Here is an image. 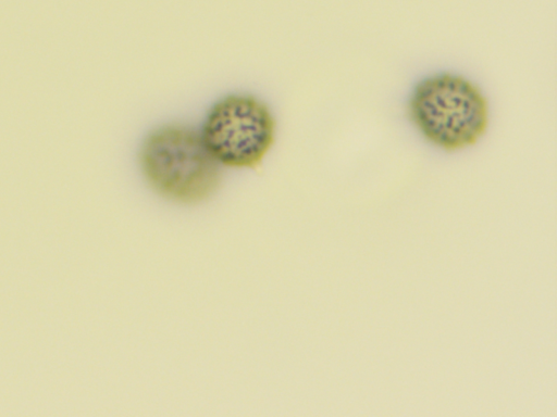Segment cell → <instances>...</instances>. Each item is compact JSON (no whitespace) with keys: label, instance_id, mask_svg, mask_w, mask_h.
<instances>
[{"label":"cell","instance_id":"6da1fadb","mask_svg":"<svg viewBox=\"0 0 557 417\" xmlns=\"http://www.w3.org/2000/svg\"><path fill=\"white\" fill-rule=\"evenodd\" d=\"M141 174L162 198L197 204L219 188L222 166L206 147L198 128L170 123L152 129L138 152Z\"/></svg>","mask_w":557,"mask_h":417},{"label":"cell","instance_id":"7a4b0ae2","mask_svg":"<svg viewBox=\"0 0 557 417\" xmlns=\"http://www.w3.org/2000/svg\"><path fill=\"white\" fill-rule=\"evenodd\" d=\"M408 115L431 144L455 152L475 144L488 125V104L468 78L448 72L421 79L408 100Z\"/></svg>","mask_w":557,"mask_h":417},{"label":"cell","instance_id":"3957f363","mask_svg":"<svg viewBox=\"0 0 557 417\" xmlns=\"http://www.w3.org/2000/svg\"><path fill=\"white\" fill-rule=\"evenodd\" d=\"M198 129L222 167L256 169L274 144L276 122L258 97L231 93L210 106Z\"/></svg>","mask_w":557,"mask_h":417}]
</instances>
